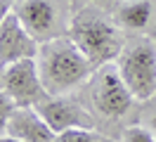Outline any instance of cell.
<instances>
[{"mask_svg":"<svg viewBox=\"0 0 156 142\" xmlns=\"http://www.w3.org/2000/svg\"><path fill=\"white\" fill-rule=\"evenodd\" d=\"M36 62H38L43 88L50 97H59V95L73 90L95 69L69 36H59L48 43H40Z\"/></svg>","mask_w":156,"mask_h":142,"instance_id":"1","label":"cell"},{"mask_svg":"<svg viewBox=\"0 0 156 142\" xmlns=\"http://www.w3.org/2000/svg\"><path fill=\"white\" fill-rule=\"evenodd\" d=\"M69 38L90 59L92 66H104L123 50V38L116 24L92 9H80L69 24Z\"/></svg>","mask_w":156,"mask_h":142,"instance_id":"2","label":"cell"},{"mask_svg":"<svg viewBox=\"0 0 156 142\" xmlns=\"http://www.w3.org/2000/svg\"><path fill=\"white\" fill-rule=\"evenodd\" d=\"M121 78L135 100H151L156 95V43L140 38L121 50L116 59Z\"/></svg>","mask_w":156,"mask_h":142,"instance_id":"3","label":"cell"},{"mask_svg":"<svg viewBox=\"0 0 156 142\" xmlns=\"http://www.w3.org/2000/svg\"><path fill=\"white\" fill-rule=\"evenodd\" d=\"M90 100L92 107L97 109L99 116L104 118H123L135 102V95L128 90L126 81L121 78L116 64H104L97 66V74L92 81V90H90Z\"/></svg>","mask_w":156,"mask_h":142,"instance_id":"4","label":"cell"},{"mask_svg":"<svg viewBox=\"0 0 156 142\" xmlns=\"http://www.w3.org/2000/svg\"><path fill=\"white\" fill-rule=\"evenodd\" d=\"M2 90L19 107H36L45 97H50L45 93V88H43L36 59H21V62H14V64L5 66Z\"/></svg>","mask_w":156,"mask_h":142,"instance_id":"5","label":"cell"},{"mask_svg":"<svg viewBox=\"0 0 156 142\" xmlns=\"http://www.w3.org/2000/svg\"><path fill=\"white\" fill-rule=\"evenodd\" d=\"M38 50L40 43L26 31L19 14L12 9L0 26V64L7 66L21 59H36Z\"/></svg>","mask_w":156,"mask_h":142,"instance_id":"6","label":"cell"},{"mask_svg":"<svg viewBox=\"0 0 156 142\" xmlns=\"http://www.w3.org/2000/svg\"><path fill=\"white\" fill-rule=\"evenodd\" d=\"M40 116L48 121V126L57 133H66L73 128H95V118L90 116L83 107L64 95L59 97H45L43 102L36 104Z\"/></svg>","mask_w":156,"mask_h":142,"instance_id":"7","label":"cell"},{"mask_svg":"<svg viewBox=\"0 0 156 142\" xmlns=\"http://www.w3.org/2000/svg\"><path fill=\"white\" fill-rule=\"evenodd\" d=\"M21 24L26 26L31 36L38 43H48L52 38H59L62 28V17L59 9L52 0H24L17 9Z\"/></svg>","mask_w":156,"mask_h":142,"instance_id":"8","label":"cell"},{"mask_svg":"<svg viewBox=\"0 0 156 142\" xmlns=\"http://www.w3.org/2000/svg\"><path fill=\"white\" fill-rule=\"evenodd\" d=\"M7 135L24 142H52L57 137L36 107H17L7 126Z\"/></svg>","mask_w":156,"mask_h":142,"instance_id":"9","label":"cell"},{"mask_svg":"<svg viewBox=\"0 0 156 142\" xmlns=\"http://www.w3.org/2000/svg\"><path fill=\"white\" fill-rule=\"evenodd\" d=\"M151 14H154V5L151 0H128L123 2L116 12V19L123 28H130V31H140L144 28L149 21H151Z\"/></svg>","mask_w":156,"mask_h":142,"instance_id":"10","label":"cell"},{"mask_svg":"<svg viewBox=\"0 0 156 142\" xmlns=\"http://www.w3.org/2000/svg\"><path fill=\"white\" fill-rule=\"evenodd\" d=\"M52 142H109V140L92 128H73V130L59 133Z\"/></svg>","mask_w":156,"mask_h":142,"instance_id":"11","label":"cell"},{"mask_svg":"<svg viewBox=\"0 0 156 142\" xmlns=\"http://www.w3.org/2000/svg\"><path fill=\"white\" fill-rule=\"evenodd\" d=\"M19 104L12 100L10 95L5 93V90H0V137H5L7 135V126H10V118L14 109H17Z\"/></svg>","mask_w":156,"mask_h":142,"instance_id":"12","label":"cell"},{"mask_svg":"<svg viewBox=\"0 0 156 142\" xmlns=\"http://www.w3.org/2000/svg\"><path fill=\"white\" fill-rule=\"evenodd\" d=\"M126 142H156V135L149 128L142 126H133L126 130Z\"/></svg>","mask_w":156,"mask_h":142,"instance_id":"13","label":"cell"},{"mask_svg":"<svg viewBox=\"0 0 156 142\" xmlns=\"http://www.w3.org/2000/svg\"><path fill=\"white\" fill-rule=\"evenodd\" d=\"M10 12H12V0H0V26H2V21L7 19Z\"/></svg>","mask_w":156,"mask_h":142,"instance_id":"14","label":"cell"},{"mask_svg":"<svg viewBox=\"0 0 156 142\" xmlns=\"http://www.w3.org/2000/svg\"><path fill=\"white\" fill-rule=\"evenodd\" d=\"M149 128H151V133L156 135V114H151V118H149Z\"/></svg>","mask_w":156,"mask_h":142,"instance_id":"15","label":"cell"},{"mask_svg":"<svg viewBox=\"0 0 156 142\" xmlns=\"http://www.w3.org/2000/svg\"><path fill=\"white\" fill-rule=\"evenodd\" d=\"M0 142H24V140H17V137H12V135H5V137H0Z\"/></svg>","mask_w":156,"mask_h":142,"instance_id":"16","label":"cell"},{"mask_svg":"<svg viewBox=\"0 0 156 142\" xmlns=\"http://www.w3.org/2000/svg\"><path fill=\"white\" fill-rule=\"evenodd\" d=\"M2 78H5V66L0 64V90H2Z\"/></svg>","mask_w":156,"mask_h":142,"instance_id":"17","label":"cell"},{"mask_svg":"<svg viewBox=\"0 0 156 142\" xmlns=\"http://www.w3.org/2000/svg\"><path fill=\"white\" fill-rule=\"evenodd\" d=\"M95 2H99V0H95Z\"/></svg>","mask_w":156,"mask_h":142,"instance_id":"18","label":"cell"}]
</instances>
